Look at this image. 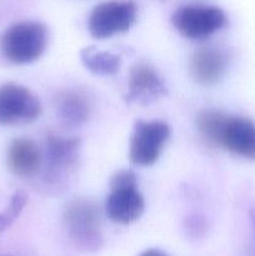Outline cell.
Here are the masks:
<instances>
[{"mask_svg": "<svg viewBox=\"0 0 255 256\" xmlns=\"http://www.w3.org/2000/svg\"><path fill=\"white\" fill-rule=\"evenodd\" d=\"M40 112L39 99L28 88L15 82L0 86V126L30 124Z\"/></svg>", "mask_w": 255, "mask_h": 256, "instance_id": "obj_9", "label": "cell"}, {"mask_svg": "<svg viewBox=\"0 0 255 256\" xmlns=\"http://www.w3.org/2000/svg\"><path fill=\"white\" fill-rule=\"evenodd\" d=\"M169 124L160 120L135 122L129 142V159L138 166H152L170 138Z\"/></svg>", "mask_w": 255, "mask_h": 256, "instance_id": "obj_8", "label": "cell"}, {"mask_svg": "<svg viewBox=\"0 0 255 256\" xmlns=\"http://www.w3.org/2000/svg\"><path fill=\"white\" fill-rule=\"evenodd\" d=\"M79 148V138L62 136L55 132L46 135L42 184L48 192H59L65 189L68 179L78 164Z\"/></svg>", "mask_w": 255, "mask_h": 256, "instance_id": "obj_2", "label": "cell"}, {"mask_svg": "<svg viewBox=\"0 0 255 256\" xmlns=\"http://www.w3.org/2000/svg\"><path fill=\"white\" fill-rule=\"evenodd\" d=\"M196 126L210 145L255 160V122L252 120L232 116L218 110H204L198 115Z\"/></svg>", "mask_w": 255, "mask_h": 256, "instance_id": "obj_1", "label": "cell"}, {"mask_svg": "<svg viewBox=\"0 0 255 256\" xmlns=\"http://www.w3.org/2000/svg\"><path fill=\"white\" fill-rule=\"evenodd\" d=\"M172 22L182 36L199 40L222 30L228 18L224 10L214 5H185L175 10Z\"/></svg>", "mask_w": 255, "mask_h": 256, "instance_id": "obj_7", "label": "cell"}, {"mask_svg": "<svg viewBox=\"0 0 255 256\" xmlns=\"http://www.w3.org/2000/svg\"><path fill=\"white\" fill-rule=\"evenodd\" d=\"M48 45V30L44 24L34 20H24L8 28L0 38V52L16 65L35 62L44 54Z\"/></svg>", "mask_w": 255, "mask_h": 256, "instance_id": "obj_3", "label": "cell"}, {"mask_svg": "<svg viewBox=\"0 0 255 256\" xmlns=\"http://www.w3.org/2000/svg\"><path fill=\"white\" fill-rule=\"evenodd\" d=\"M6 165L18 178H35L42 168V152L34 140L19 138L10 142L6 152Z\"/></svg>", "mask_w": 255, "mask_h": 256, "instance_id": "obj_12", "label": "cell"}, {"mask_svg": "<svg viewBox=\"0 0 255 256\" xmlns=\"http://www.w3.org/2000/svg\"><path fill=\"white\" fill-rule=\"evenodd\" d=\"M140 256H168L165 254L164 252H162V250H158V249H148L145 250L144 252H142Z\"/></svg>", "mask_w": 255, "mask_h": 256, "instance_id": "obj_16", "label": "cell"}, {"mask_svg": "<svg viewBox=\"0 0 255 256\" xmlns=\"http://www.w3.org/2000/svg\"><path fill=\"white\" fill-rule=\"evenodd\" d=\"M64 224L68 235L78 249L95 252L102 249L104 240L98 205L86 198L74 199L66 205Z\"/></svg>", "mask_w": 255, "mask_h": 256, "instance_id": "obj_4", "label": "cell"}, {"mask_svg": "<svg viewBox=\"0 0 255 256\" xmlns=\"http://www.w3.org/2000/svg\"><path fill=\"white\" fill-rule=\"evenodd\" d=\"M28 202V195L24 192L19 190L15 192L10 199L9 204L2 212H0V232L6 230L8 228L14 224L15 220L19 218Z\"/></svg>", "mask_w": 255, "mask_h": 256, "instance_id": "obj_15", "label": "cell"}, {"mask_svg": "<svg viewBox=\"0 0 255 256\" xmlns=\"http://www.w3.org/2000/svg\"><path fill=\"white\" fill-rule=\"evenodd\" d=\"M138 6L132 0H109L98 4L88 19V29L95 39L104 40L126 32L135 24Z\"/></svg>", "mask_w": 255, "mask_h": 256, "instance_id": "obj_6", "label": "cell"}, {"mask_svg": "<svg viewBox=\"0 0 255 256\" xmlns=\"http://www.w3.org/2000/svg\"><path fill=\"white\" fill-rule=\"evenodd\" d=\"M252 225H254V229H255V210H252Z\"/></svg>", "mask_w": 255, "mask_h": 256, "instance_id": "obj_17", "label": "cell"}, {"mask_svg": "<svg viewBox=\"0 0 255 256\" xmlns=\"http://www.w3.org/2000/svg\"><path fill=\"white\" fill-rule=\"evenodd\" d=\"M166 94V85L154 68L145 62H139L132 68L124 96L125 102L148 105Z\"/></svg>", "mask_w": 255, "mask_h": 256, "instance_id": "obj_11", "label": "cell"}, {"mask_svg": "<svg viewBox=\"0 0 255 256\" xmlns=\"http://www.w3.org/2000/svg\"><path fill=\"white\" fill-rule=\"evenodd\" d=\"M229 64V54L216 45L200 46L192 52L189 62L190 75L196 84L212 86L224 76Z\"/></svg>", "mask_w": 255, "mask_h": 256, "instance_id": "obj_10", "label": "cell"}, {"mask_svg": "<svg viewBox=\"0 0 255 256\" xmlns=\"http://www.w3.org/2000/svg\"><path fill=\"white\" fill-rule=\"evenodd\" d=\"M58 118L66 126H80L89 120L92 114V100L80 89L62 90L55 98Z\"/></svg>", "mask_w": 255, "mask_h": 256, "instance_id": "obj_13", "label": "cell"}, {"mask_svg": "<svg viewBox=\"0 0 255 256\" xmlns=\"http://www.w3.org/2000/svg\"><path fill=\"white\" fill-rule=\"evenodd\" d=\"M145 210V200L138 189L136 175L130 169H120L110 180V192L105 212L112 222L120 225L135 222Z\"/></svg>", "mask_w": 255, "mask_h": 256, "instance_id": "obj_5", "label": "cell"}, {"mask_svg": "<svg viewBox=\"0 0 255 256\" xmlns=\"http://www.w3.org/2000/svg\"><path fill=\"white\" fill-rule=\"evenodd\" d=\"M84 66L92 74L110 76L116 74L122 66V58L110 52H102L95 46H88L80 52Z\"/></svg>", "mask_w": 255, "mask_h": 256, "instance_id": "obj_14", "label": "cell"}]
</instances>
